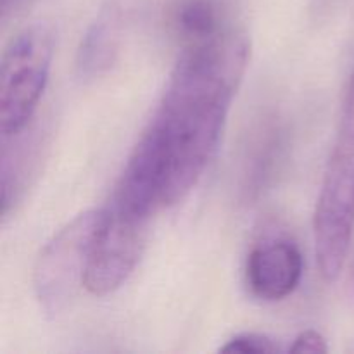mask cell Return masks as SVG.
I'll list each match as a JSON object with an SVG mask.
<instances>
[{
    "label": "cell",
    "mask_w": 354,
    "mask_h": 354,
    "mask_svg": "<svg viewBox=\"0 0 354 354\" xmlns=\"http://www.w3.org/2000/svg\"><path fill=\"white\" fill-rule=\"evenodd\" d=\"M313 234L318 270L325 282H335L354 237V73L315 207Z\"/></svg>",
    "instance_id": "cell-2"
},
{
    "label": "cell",
    "mask_w": 354,
    "mask_h": 354,
    "mask_svg": "<svg viewBox=\"0 0 354 354\" xmlns=\"http://www.w3.org/2000/svg\"><path fill=\"white\" fill-rule=\"evenodd\" d=\"M234 28L220 0H180L171 14V31L182 48L213 41Z\"/></svg>",
    "instance_id": "cell-7"
},
{
    "label": "cell",
    "mask_w": 354,
    "mask_h": 354,
    "mask_svg": "<svg viewBox=\"0 0 354 354\" xmlns=\"http://www.w3.org/2000/svg\"><path fill=\"white\" fill-rule=\"evenodd\" d=\"M292 354H325L328 353L327 341L324 335L317 330H304L294 339L292 346L289 348Z\"/></svg>",
    "instance_id": "cell-10"
},
{
    "label": "cell",
    "mask_w": 354,
    "mask_h": 354,
    "mask_svg": "<svg viewBox=\"0 0 354 354\" xmlns=\"http://www.w3.org/2000/svg\"><path fill=\"white\" fill-rule=\"evenodd\" d=\"M251 55L242 30L182 48L140 144L159 162L165 207L182 203L213 159Z\"/></svg>",
    "instance_id": "cell-1"
},
{
    "label": "cell",
    "mask_w": 354,
    "mask_h": 354,
    "mask_svg": "<svg viewBox=\"0 0 354 354\" xmlns=\"http://www.w3.org/2000/svg\"><path fill=\"white\" fill-rule=\"evenodd\" d=\"M106 216V207L83 211L52 235L40 251L33 268V289L47 317L64 313L78 290L85 289L90 259Z\"/></svg>",
    "instance_id": "cell-3"
},
{
    "label": "cell",
    "mask_w": 354,
    "mask_h": 354,
    "mask_svg": "<svg viewBox=\"0 0 354 354\" xmlns=\"http://www.w3.org/2000/svg\"><path fill=\"white\" fill-rule=\"evenodd\" d=\"M114 48V30L107 19H99L82 41L78 52V68L82 75H93L100 68L109 64L111 52Z\"/></svg>",
    "instance_id": "cell-8"
},
{
    "label": "cell",
    "mask_w": 354,
    "mask_h": 354,
    "mask_svg": "<svg viewBox=\"0 0 354 354\" xmlns=\"http://www.w3.org/2000/svg\"><path fill=\"white\" fill-rule=\"evenodd\" d=\"M304 259L297 244L287 239H273L256 245L245 265V282L258 299L282 301L299 287Z\"/></svg>",
    "instance_id": "cell-6"
},
{
    "label": "cell",
    "mask_w": 354,
    "mask_h": 354,
    "mask_svg": "<svg viewBox=\"0 0 354 354\" xmlns=\"http://www.w3.org/2000/svg\"><path fill=\"white\" fill-rule=\"evenodd\" d=\"M26 2H30V0H0V3H2L3 17H6L7 12H10V10L21 9Z\"/></svg>",
    "instance_id": "cell-11"
},
{
    "label": "cell",
    "mask_w": 354,
    "mask_h": 354,
    "mask_svg": "<svg viewBox=\"0 0 354 354\" xmlns=\"http://www.w3.org/2000/svg\"><path fill=\"white\" fill-rule=\"evenodd\" d=\"M220 351L225 354H273L279 353L280 348L268 335L244 332L227 341V344L221 346Z\"/></svg>",
    "instance_id": "cell-9"
},
{
    "label": "cell",
    "mask_w": 354,
    "mask_h": 354,
    "mask_svg": "<svg viewBox=\"0 0 354 354\" xmlns=\"http://www.w3.org/2000/svg\"><path fill=\"white\" fill-rule=\"evenodd\" d=\"M54 31L44 23L21 30L7 44L0 61V133L2 140L26 130L50 76Z\"/></svg>",
    "instance_id": "cell-4"
},
{
    "label": "cell",
    "mask_w": 354,
    "mask_h": 354,
    "mask_svg": "<svg viewBox=\"0 0 354 354\" xmlns=\"http://www.w3.org/2000/svg\"><path fill=\"white\" fill-rule=\"evenodd\" d=\"M102 232L97 239L85 289L93 296L116 292L137 268L149 235V223L127 214L116 213L109 206Z\"/></svg>",
    "instance_id": "cell-5"
}]
</instances>
